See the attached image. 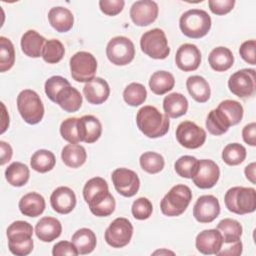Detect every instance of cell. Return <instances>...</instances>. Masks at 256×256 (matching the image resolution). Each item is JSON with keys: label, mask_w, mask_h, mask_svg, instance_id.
<instances>
[{"label": "cell", "mask_w": 256, "mask_h": 256, "mask_svg": "<svg viewBox=\"0 0 256 256\" xmlns=\"http://www.w3.org/2000/svg\"><path fill=\"white\" fill-rule=\"evenodd\" d=\"M61 222L50 216L42 217L35 226V234L42 242H52L61 235Z\"/></svg>", "instance_id": "22"}, {"label": "cell", "mask_w": 256, "mask_h": 256, "mask_svg": "<svg viewBox=\"0 0 256 256\" xmlns=\"http://www.w3.org/2000/svg\"><path fill=\"white\" fill-rule=\"evenodd\" d=\"M139 163L145 172L149 174H156L163 170L165 160L161 154L153 151H147L140 156Z\"/></svg>", "instance_id": "39"}, {"label": "cell", "mask_w": 256, "mask_h": 256, "mask_svg": "<svg viewBox=\"0 0 256 256\" xmlns=\"http://www.w3.org/2000/svg\"><path fill=\"white\" fill-rule=\"evenodd\" d=\"M205 125L208 132L215 136L226 133L231 126L227 117L218 108L213 109L209 112Z\"/></svg>", "instance_id": "35"}, {"label": "cell", "mask_w": 256, "mask_h": 256, "mask_svg": "<svg viewBox=\"0 0 256 256\" xmlns=\"http://www.w3.org/2000/svg\"><path fill=\"white\" fill-rule=\"evenodd\" d=\"M15 63V49L10 39L0 37V72L10 70Z\"/></svg>", "instance_id": "42"}, {"label": "cell", "mask_w": 256, "mask_h": 256, "mask_svg": "<svg viewBox=\"0 0 256 256\" xmlns=\"http://www.w3.org/2000/svg\"><path fill=\"white\" fill-rule=\"evenodd\" d=\"M77 129L80 142L88 144L96 142L102 134L101 122L93 115H84L78 118Z\"/></svg>", "instance_id": "20"}, {"label": "cell", "mask_w": 256, "mask_h": 256, "mask_svg": "<svg viewBox=\"0 0 256 256\" xmlns=\"http://www.w3.org/2000/svg\"><path fill=\"white\" fill-rule=\"evenodd\" d=\"M163 110L165 115L170 118L181 117L188 110V100L181 93H170L163 99Z\"/></svg>", "instance_id": "27"}, {"label": "cell", "mask_w": 256, "mask_h": 256, "mask_svg": "<svg viewBox=\"0 0 256 256\" xmlns=\"http://www.w3.org/2000/svg\"><path fill=\"white\" fill-rule=\"evenodd\" d=\"M242 138L250 146H256V123L251 122L242 129Z\"/></svg>", "instance_id": "53"}, {"label": "cell", "mask_w": 256, "mask_h": 256, "mask_svg": "<svg viewBox=\"0 0 256 256\" xmlns=\"http://www.w3.org/2000/svg\"><path fill=\"white\" fill-rule=\"evenodd\" d=\"M61 158L66 166L70 168H79L86 162L87 153L83 146L70 143L63 147Z\"/></svg>", "instance_id": "31"}, {"label": "cell", "mask_w": 256, "mask_h": 256, "mask_svg": "<svg viewBox=\"0 0 256 256\" xmlns=\"http://www.w3.org/2000/svg\"><path fill=\"white\" fill-rule=\"evenodd\" d=\"M33 246L34 242L32 238L19 242H8L10 252L16 256H26L30 254L33 250Z\"/></svg>", "instance_id": "50"}, {"label": "cell", "mask_w": 256, "mask_h": 256, "mask_svg": "<svg viewBox=\"0 0 256 256\" xmlns=\"http://www.w3.org/2000/svg\"><path fill=\"white\" fill-rule=\"evenodd\" d=\"M83 198L91 213L97 217L111 215L116 207L115 199L109 192L106 180L102 177H93L85 183Z\"/></svg>", "instance_id": "1"}, {"label": "cell", "mask_w": 256, "mask_h": 256, "mask_svg": "<svg viewBox=\"0 0 256 256\" xmlns=\"http://www.w3.org/2000/svg\"><path fill=\"white\" fill-rule=\"evenodd\" d=\"M45 199L37 192H29L21 197L18 203L20 212L24 216L37 217L40 216L45 210Z\"/></svg>", "instance_id": "24"}, {"label": "cell", "mask_w": 256, "mask_h": 256, "mask_svg": "<svg viewBox=\"0 0 256 256\" xmlns=\"http://www.w3.org/2000/svg\"><path fill=\"white\" fill-rule=\"evenodd\" d=\"M30 177V171L26 164L22 162H12L5 170V178L14 187L24 186Z\"/></svg>", "instance_id": "33"}, {"label": "cell", "mask_w": 256, "mask_h": 256, "mask_svg": "<svg viewBox=\"0 0 256 256\" xmlns=\"http://www.w3.org/2000/svg\"><path fill=\"white\" fill-rule=\"evenodd\" d=\"M82 101L81 93L73 86L68 85L58 92L54 103L58 104L64 111L73 113L80 109Z\"/></svg>", "instance_id": "23"}, {"label": "cell", "mask_w": 256, "mask_h": 256, "mask_svg": "<svg viewBox=\"0 0 256 256\" xmlns=\"http://www.w3.org/2000/svg\"><path fill=\"white\" fill-rule=\"evenodd\" d=\"M216 229L220 231L223 238V244L226 245L239 241L243 232L241 224L237 220L231 218H225L221 220L217 224Z\"/></svg>", "instance_id": "34"}, {"label": "cell", "mask_w": 256, "mask_h": 256, "mask_svg": "<svg viewBox=\"0 0 256 256\" xmlns=\"http://www.w3.org/2000/svg\"><path fill=\"white\" fill-rule=\"evenodd\" d=\"M228 88L239 98L254 96L256 90L255 70L244 68L236 71L229 77Z\"/></svg>", "instance_id": "11"}, {"label": "cell", "mask_w": 256, "mask_h": 256, "mask_svg": "<svg viewBox=\"0 0 256 256\" xmlns=\"http://www.w3.org/2000/svg\"><path fill=\"white\" fill-rule=\"evenodd\" d=\"M219 110L223 112V114L227 117L231 126L237 125L241 122L243 118V107L242 105L235 100H224L221 101L217 107Z\"/></svg>", "instance_id": "43"}, {"label": "cell", "mask_w": 256, "mask_h": 256, "mask_svg": "<svg viewBox=\"0 0 256 256\" xmlns=\"http://www.w3.org/2000/svg\"><path fill=\"white\" fill-rule=\"evenodd\" d=\"M56 163V158L53 152L46 150V149H40L33 153L30 159V165L33 170L39 173H46L48 171H51Z\"/></svg>", "instance_id": "36"}, {"label": "cell", "mask_w": 256, "mask_h": 256, "mask_svg": "<svg viewBox=\"0 0 256 256\" xmlns=\"http://www.w3.org/2000/svg\"><path fill=\"white\" fill-rule=\"evenodd\" d=\"M158 12L159 8L155 1L139 0L132 4L130 18L136 26H148L157 19Z\"/></svg>", "instance_id": "15"}, {"label": "cell", "mask_w": 256, "mask_h": 256, "mask_svg": "<svg viewBox=\"0 0 256 256\" xmlns=\"http://www.w3.org/2000/svg\"><path fill=\"white\" fill-rule=\"evenodd\" d=\"M147 98V91L144 85L141 83H130L126 86L123 91V99L124 101L133 107L139 106L145 102Z\"/></svg>", "instance_id": "40"}, {"label": "cell", "mask_w": 256, "mask_h": 256, "mask_svg": "<svg viewBox=\"0 0 256 256\" xmlns=\"http://www.w3.org/2000/svg\"><path fill=\"white\" fill-rule=\"evenodd\" d=\"M182 33L193 39H199L208 34L211 29V17L202 9H190L184 12L179 19Z\"/></svg>", "instance_id": "3"}, {"label": "cell", "mask_w": 256, "mask_h": 256, "mask_svg": "<svg viewBox=\"0 0 256 256\" xmlns=\"http://www.w3.org/2000/svg\"><path fill=\"white\" fill-rule=\"evenodd\" d=\"M48 20L50 25L60 33L68 32L74 24V16L72 12L65 7H53L48 12Z\"/></svg>", "instance_id": "25"}, {"label": "cell", "mask_w": 256, "mask_h": 256, "mask_svg": "<svg viewBox=\"0 0 256 256\" xmlns=\"http://www.w3.org/2000/svg\"><path fill=\"white\" fill-rule=\"evenodd\" d=\"M197 164V158L190 155H184L176 160L174 163V169L180 177L191 179L196 171Z\"/></svg>", "instance_id": "44"}, {"label": "cell", "mask_w": 256, "mask_h": 256, "mask_svg": "<svg viewBox=\"0 0 256 256\" xmlns=\"http://www.w3.org/2000/svg\"><path fill=\"white\" fill-rule=\"evenodd\" d=\"M242 250H243V245H242V242L239 240L237 242L232 243L231 246L226 247L223 250H220L217 253V255L218 256H239L241 255Z\"/></svg>", "instance_id": "54"}, {"label": "cell", "mask_w": 256, "mask_h": 256, "mask_svg": "<svg viewBox=\"0 0 256 256\" xmlns=\"http://www.w3.org/2000/svg\"><path fill=\"white\" fill-rule=\"evenodd\" d=\"M83 94L90 104L99 105L108 99L110 87L106 80L101 77H95L84 85Z\"/></svg>", "instance_id": "21"}, {"label": "cell", "mask_w": 256, "mask_h": 256, "mask_svg": "<svg viewBox=\"0 0 256 256\" xmlns=\"http://www.w3.org/2000/svg\"><path fill=\"white\" fill-rule=\"evenodd\" d=\"M175 85L174 76L164 70L154 72L149 80L150 90L156 95H164L171 91Z\"/></svg>", "instance_id": "32"}, {"label": "cell", "mask_w": 256, "mask_h": 256, "mask_svg": "<svg viewBox=\"0 0 256 256\" xmlns=\"http://www.w3.org/2000/svg\"><path fill=\"white\" fill-rule=\"evenodd\" d=\"M220 177L218 165L210 159L198 160L196 171L191 178L193 183L200 189H209L216 185Z\"/></svg>", "instance_id": "14"}, {"label": "cell", "mask_w": 256, "mask_h": 256, "mask_svg": "<svg viewBox=\"0 0 256 256\" xmlns=\"http://www.w3.org/2000/svg\"><path fill=\"white\" fill-rule=\"evenodd\" d=\"M17 109L22 119L30 125L39 123L44 116L42 100L40 96L31 89H24L18 94Z\"/></svg>", "instance_id": "6"}, {"label": "cell", "mask_w": 256, "mask_h": 256, "mask_svg": "<svg viewBox=\"0 0 256 256\" xmlns=\"http://www.w3.org/2000/svg\"><path fill=\"white\" fill-rule=\"evenodd\" d=\"M220 214V204L213 195L200 196L193 207V216L200 223H210Z\"/></svg>", "instance_id": "16"}, {"label": "cell", "mask_w": 256, "mask_h": 256, "mask_svg": "<svg viewBox=\"0 0 256 256\" xmlns=\"http://www.w3.org/2000/svg\"><path fill=\"white\" fill-rule=\"evenodd\" d=\"M77 122L78 118L71 117L65 119L60 125V134L62 138L72 144H78L80 142L78 136Z\"/></svg>", "instance_id": "45"}, {"label": "cell", "mask_w": 256, "mask_h": 256, "mask_svg": "<svg viewBox=\"0 0 256 256\" xmlns=\"http://www.w3.org/2000/svg\"><path fill=\"white\" fill-rule=\"evenodd\" d=\"M186 88L190 96L199 103H205L209 100L211 89L207 80L199 75H192L186 80Z\"/></svg>", "instance_id": "28"}, {"label": "cell", "mask_w": 256, "mask_h": 256, "mask_svg": "<svg viewBox=\"0 0 256 256\" xmlns=\"http://www.w3.org/2000/svg\"><path fill=\"white\" fill-rule=\"evenodd\" d=\"M224 202L232 213L238 215L252 213L256 209V191L251 187H232L225 193Z\"/></svg>", "instance_id": "4"}, {"label": "cell", "mask_w": 256, "mask_h": 256, "mask_svg": "<svg viewBox=\"0 0 256 256\" xmlns=\"http://www.w3.org/2000/svg\"><path fill=\"white\" fill-rule=\"evenodd\" d=\"M208 62L214 71L224 72L232 67L234 63V56L229 48L219 46L210 52Z\"/></svg>", "instance_id": "29"}, {"label": "cell", "mask_w": 256, "mask_h": 256, "mask_svg": "<svg viewBox=\"0 0 256 256\" xmlns=\"http://www.w3.org/2000/svg\"><path fill=\"white\" fill-rule=\"evenodd\" d=\"M106 56L114 65H127L134 59L135 46L133 42L125 36L113 37L106 46Z\"/></svg>", "instance_id": "9"}, {"label": "cell", "mask_w": 256, "mask_h": 256, "mask_svg": "<svg viewBox=\"0 0 256 256\" xmlns=\"http://www.w3.org/2000/svg\"><path fill=\"white\" fill-rule=\"evenodd\" d=\"M140 47L143 53L153 59H165L170 54V47L165 32L154 28L144 32L140 39Z\"/></svg>", "instance_id": "7"}, {"label": "cell", "mask_w": 256, "mask_h": 256, "mask_svg": "<svg viewBox=\"0 0 256 256\" xmlns=\"http://www.w3.org/2000/svg\"><path fill=\"white\" fill-rule=\"evenodd\" d=\"M246 154V148L242 144L230 143L222 151V160L229 166H236L245 160Z\"/></svg>", "instance_id": "41"}, {"label": "cell", "mask_w": 256, "mask_h": 256, "mask_svg": "<svg viewBox=\"0 0 256 256\" xmlns=\"http://www.w3.org/2000/svg\"><path fill=\"white\" fill-rule=\"evenodd\" d=\"M79 253L75 245L69 241H59L52 248L53 256H62V255H70L77 256Z\"/></svg>", "instance_id": "52"}, {"label": "cell", "mask_w": 256, "mask_h": 256, "mask_svg": "<svg viewBox=\"0 0 256 256\" xmlns=\"http://www.w3.org/2000/svg\"><path fill=\"white\" fill-rule=\"evenodd\" d=\"M195 246L204 255H217L223 246L222 235L218 229L203 230L196 236Z\"/></svg>", "instance_id": "18"}, {"label": "cell", "mask_w": 256, "mask_h": 256, "mask_svg": "<svg viewBox=\"0 0 256 256\" xmlns=\"http://www.w3.org/2000/svg\"><path fill=\"white\" fill-rule=\"evenodd\" d=\"M131 212L135 219L146 220L151 216L153 212V205L148 198L140 197L133 202Z\"/></svg>", "instance_id": "46"}, {"label": "cell", "mask_w": 256, "mask_h": 256, "mask_svg": "<svg viewBox=\"0 0 256 256\" xmlns=\"http://www.w3.org/2000/svg\"><path fill=\"white\" fill-rule=\"evenodd\" d=\"M46 39L35 30L26 31L21 37L22 52L31 58H38L42 55V49Z\"/></svg>", "instance_id": "26"}, {"label": "cell", "mask_w": 256, "mask_h": 256, "mask_svg": "<svg viewBox=\"0 0 256 256\" xmlns=\"http://www.w3.org/2000/svg\"><path fill=\"white\" fill-rule=\"evenodd\" d=\"M68 85H71V84L66 78H64L62 76H56V75L52 76V77L48 78L45 82V85H44L45 93H46L47 97L52 102H55L58 92L62 88H64L65 86H68Z\"/></svg>", "instance_id": "47"}, {"label": "cell", "mask_w": 256, "mask_h": 256, "mask_svg": "<svg viewBox=\"0 0 256 256\" xmlns=\"http://www.w3.org/2000/svg\"><path fill=\"white\" fill-rule=\"evenodd\" d=\"M176 139L187 149H197L206 141V132L192 121H183L176 128Z\"/></svg>", "instance_id": "12"}, {"label": "cell", "mask_w": 256, "mask_h": 256, "mask_svg": "<svg viewBox=\"0 0 256 256\" xmlns=\"http://www.w3.org/2000/svg\"><path fill=\"white\" fill-rule=\"evenodd\" d=\"M0 165H4L9 162L13 155V149L11 145L5 141H0Z\"/></svg>", "instance_id": "55"}, {"label": "cell", "mask_w": 256, "mask_h": 256, "mask_svg": "<svg viewBox=\"0 0 256 256\" xmlns=\"http://www.w3.org/2000/svg\"><path fill=\"white\" fill-rule=\"evenodd\" d=\"M72 243L77 248V251L81 255L91 253L97 244L95 233L89 228L78 229L71 238Z\"/></svg>", "instance_id": "30"}, {"label": "cell", "mask_w": 256, "mask_h": 256, "mask_svg": "<svg viewBox=\"0 0 256 256\" xmlns=\"http://www.w3.org/2000/svg\"><path fill=\"white\" fill-rule=\"evenodd\" d=\"M201 63V52L198 47L191 43L182 44L176 51L175 64L184 71L190 72L198 69Z\"/></svg>", "instance_id": "17"}, {"label": "cell", "mask_w": 256, "mask_h": 256, "mask_svg": "<svg viewBox=\"0 0 256 256\" xmlns=\"http://www.w3.org/2000/svg\"><path fill=\"white\" fill-rule=\"evenodd\" d=\"M8 242H19L32 238L33 227L30 223L17 220L11 223L6 231Z\"/></svg>", "instance_id": "37"}, {"label": "cell", "mask_w": 256, "mask_h": 256, "mask_svg": "<svg viewBox=\"0 0 256 256\" xmlns=\"http://www.w3.org/2000/svg\"><path fill=\"white\" fill-rule=\"evenodd\" d=\"M69 64L71 76L75 81L87 83L95 78L97 60L91 53L79 51L70 58Z\"/></svg>", "instance_id": "8"}, {"label": "cell", "mask_w": 256, "mask_h": 256, "mask_svg": "<svg viewBox=\"0 0 256 256\" xmlns=\"http://www.w3.org/2000/svg\"><path fill=\"white\" fill-rule=\"evenodd\" d=\"M125 5L123 0H100L99 7L100 10L108 16H115L119 14Z\"/></svg>", "instance_id": "48"}, {"label": "cell", "mask_w": 256, "mask_h": 256, "mask_svg": "<svg viewBox=\"0 0 256 256\" xmlns=\"http://www.w3.org/2000/svg\"><path fill=\"white\" fill-rule=\"evenodd\" d=\"M255 168H256V163L255 162H252L250 163L249 165H247L245 167V170H244V173H245V176L246 178L252 183V184H255L256 181H255Z\"/></svg>", "instance_id": "56"}, {"label": "cell", "mask_w": 256, "mask_h": 256, "mask_svg": "<svg viewBox=\"0 0 256 256\" xmlns=\"http://www.w3.org/2000/svg\"><path fill=\"white\" fill-rule=\"evenodd\" d=\"M235 5V0H209L210 11L216 15H225L229 13Z\"/></svg>", "instance_id": "51"}, {"label": "cell", "mask_w": 256, "mask_h": 256, "mask_svg": "<svg viewBox=\"0 0 256 256\" xmlns=\"http://www.w3.org/2000/svg\"><path fill=\"white\" fill-rule=\"evenodd\" d=\"M255 48H256V42L254 39L247 40L240 45L239 54H240L241 58L248 64H251V65L256 64Z\"/></svg>", "instance_id": "49"}, {"label": "cell", "mask_w": 256, "mask_h": 256, "mask_svg": "<svg viewBox=\"0 0 256 256\" xmlns=\"http://www.w3.org/2000/svg\"><path fill=\"white\" fill-rule=\"evenodd\" d=\"M65 54V48L61 41L58 39H50L46 40L41 57L43 60L49 64H55L62 60Z\"/></svg>", "instance_id": "38"}, {"label": "cell", "mask_w": 256, "mask_h": 256, "mask_svg": "<svg viewBox=\"0 0 256 256\" xmlns=\"http://www.w3.org/2000/svg\"><path fill=\"white\" fill-rule=\"evenodd\" d=\"M192 200L191 189L184 184L173 186L160 202L161 212L168 217L180 216Z\"/></svg>", "instance_id": "5"}, {"label": "cell", "mask_w": 256, "mask_h": 256, "mask_svg": "<svg viewBox=\"0 0 256 256\" xmlns=\"http://www.w3.org/2000/svg\"><path fill=\"white\" fill-rule=\"evenodd\" d=\"M50 204L53 210L59 214H68L76 206V195L67 186L56 188L50 196Z\"/></svg>", "instance_id": "19"}, {"label": "cell", "mask_w": 256, "mask_h": 256, "mask_svg": "<svg viewBox=\"0 0 256 256\" xmlns=\"http://www.w3.org/2000/svg\"><path fill=\"white\" fill-rule=\"evenodd\" d=\"M111 178L115 190L124 197H132L139 190L140 180L133 170L117 168L112 172Z\"/></svg>", "instance_id": "13"}, {"label": "cell", "mask_w": 256, "mask_h": 256, "mask_svg": "<svg viewBox=\"0 0 256 256\" xmlns=\"http://www.w3.org/2000/svg\"><path fill=\"white\" fill-rule=\"evenodd\" d=\"M136 123L138 129L148 138L164 136L170 126L169 117L151 105L143 106L138 110Z\"/></svg>", "instance_id": "2"}, {"label": "cell", "mask_w": 256, "mask_h": 256, "mask_svg": "<svg viewBox=\"0 0 256 256\" xmlns=\"http://www.w3.org/2000/svg\"><path fill=\"white\" fill-rule=\"evenodd\" d=\"M133 235L132 223L124 217L114 219L104 233L106 243L113 248H122L129 244Z\"/></svg>", "instance_id": "10"}]
</instances>
